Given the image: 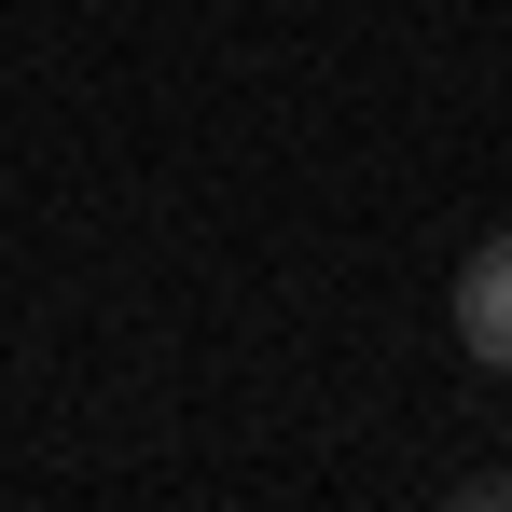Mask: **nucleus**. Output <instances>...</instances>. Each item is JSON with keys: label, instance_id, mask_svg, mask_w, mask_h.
<instances>
[{"label": "nucleus", "instance_id": "1", "mask_svg": "<svg viewBox=\"0 0 512 512\" xmlns=\"http://www.w3.org/2000/svg\"><path fill=\"white\" fill-rule=\"evenodd\" d=\"M457 346L485 374H512V236H485V250L457 263Z\"/></svg>", "mask_w": 512, "mask_h": 512}]
</instances>
